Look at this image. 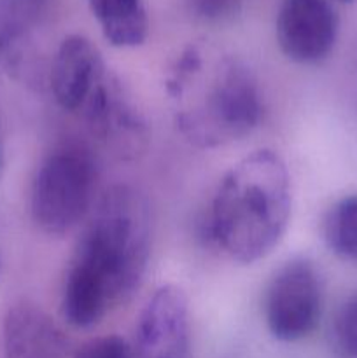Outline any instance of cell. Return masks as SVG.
Wrapping results in <instances>:
<instances>
[{"mask_svg": "<svg viewBox=\"0 0 357 358\" xmlns=\"http://www.w3.org/2000/svg\"><path fill=\"white\" fill-rule=\"evenodd\" d=\"M150 217L146 198L130 185H114L94 206L70 261L62 315L86 329L126 304L146 273Z\"/></svg>", "mask_w": 357, "mask_h": 358, "instance_id": "6da1fadb", "label": "cell"}, {"mask_svg": "<svg viewBox=\"0 0 357 358\" xmlns=\"http://www.w3.org/2000/svg\"><path fill=\"white\" fill-rule=\"evenodd\" d=\"M174 121L200 149H216L251 135L262 121L265 103L258 79L234 56H205L188 45L167 79Z\"/></svg>", "mask_w": 357, "mask_h": 358, "instance_id": "7a4b0ae2", "label": "cell"}, {"mask_svg": "<svg viewBox=\"0 0 357 358\" xmlns=\"http://www.w3.org/2000/svg\"><path fill=\"white\" fill-rule=\"evenodd\" d=\"M289 217V171L279 154L261 149L223 177L210 208L209 233L233 261L252 264L280 243Z\"/></svg>", "mask_w": 357, "mask_h": 358, "instance_id": "3957f363", "label": "cell"}, {"mask_svg": "<svg viewBox=\"0 0 357 358\" xmlns=\"http://www.w3.org/2000/svg\"><path fill=\"white\" fill-rule=\"evenodd\" d=\"M97 166L80 147H59L42 161L31 185L30 208L35 224L48 234H65L93 205Z\"/></svg>", "mask_w": 357, "mask_h": 358, "instance_id": "277c9868", "label": "cell"}, {"mask_svg": "<svg viewBox=\"0 0 357 358\" xmlns=\"http://www.w3.org/2000/svg\"><path fill=\"white\" fill-rule=\"evenodd\" d=\"M324 306L322 280L314 262L293 259L270 282L265 294V320L279 341L294 343L317 329Z\"/></svg>", "mask_w": 357, "mask_h": 358, "instance_id": "5b68a950", "label": "cell"}, {"mask_svg": "<svg viewBox=\"0 0 357 358\" xmlns=\"http://www.w3.org/2000/svg\"><path fill=\"white\" fill-rule=\"evenodd\" d=\"M130 350L132 358H191L188 297L178 287L163 285L147 299Z\"/></svg>", "mask_w": 357, "mask_h": 358, "instance_id": "8992f818", "label": "cell"}, {"mask_svg": "<svg viewBox=\"0 0 357 358\" xmlns=\"http://www.w3.org/2000/svg\"><path fill=\"white\" fill-rule=\"evenodd\" d=\"M88 128L119 157H136L149 142V128L118 77L107 73L80 110Z\"/></svg>", "mask_w": 357, "mask_h": 358, "instance_id": "52a82bcc", "label": "cell"}, {"mask_svg": "<svg viewBox=\"0 0 357 358\" xmlns=\"http://www.w3.org/2000/svg\"><path fill=\"white\" fill-rule=\"evenodd\" d=\"M338 16L329 0H282L276 14V42L296 63H317L335 48Z\"/></svg>", "mask_w": 357, "mask_h": 358, "instance_id": "ba28073f", "label": "cell"}, {"mask_svg": "<svg viewBox=\"0 0 357 358\" xmlns=\"http://www.w3.org/2000/svg\"><path fill=\"white\" fill-rule=\"evenodd\" d=\"M107 73L97 45L83 35H69L59 44L51 65L49 86L63 110L80 114Z\"/></svg>", "mask_w": 357, "mask_h": 358, "instance_id": "9c48e42d", "label": "cell"}, {"mask_svg": "<svg viewBox=\"0 0 357 358\" xmlns=\"http://www.w3.org/2000/svg\"><path fill=\"white\" fill-rule=\"evenodd\" d=\"M6 358H70L62 329L31 303H18L4 320Z\"/></svg>", "mask_w": 357, "mask_h": 358, "instance_id": "30bf717a", "label": "cell"}, {"mask_svg": "<svg viewBox=\"0 0 357 358\" xmlns=\"http://www.w3.org/2000/svg\"><path fill=\"white\" fill-rule=\"evenodd\" d=\"M104 37L115 48H136L149 35L144 0H88Z\"/></svg>", "mask_w": 357, "mask_h": 358, "instance_id": "8fae6325", "label": "cell"}, {"mask_svg": "<svg viewBox=\"0 0 357 358\" xmlns=\"http://www.w3.org/2000/svg\"><path fill=\"white\" fill-rule=\"evenodd\" d=\"M322 233L335 254L357 261V196H346L331 206Z\"/></svg>", "mask_w": 357, "mask_h": 358, "instance_id": "7c38bea8", "label": "cell"}, {"mask_svg": "<svg viewBox=\"0 0 357 358\" xmlns=\"http://www.w3.org/2000/svg\"><path fill=\"white\" fill-rule=\"evenodd\" d=\"M332 345L342 358H357V296L350 297L336 313Z\"/></svg>", "mask_w": 357, "mask_h": 358, "instance_id": "4fadbf2b", "label": "cell"}, {"mask_svg": "<svg viewBox=\"0 0 357 358\" xmlns=\"http://www.w3.org/2000/svg\"><path fill=\"white\" fill-rule=\"evenodd\" d=\"M72 358H132V350L121 336L108 334L84 343Z\"/></svg>", "mask_w": 357, "mask_h": 358, "instance_id": "5bb4252c", "label": "cell"}, {"mask_svg": "<svg viewBox=\"0 0 357 358\" xmlns=\"http://www.w3.org/2000/svg\"><path fill=\"white\" fill-rule=\"evenodd\" d=\"M192 14L202 21L220 23L231 20L240 9V0H189Z\"/></svg>", "mask_w": 357, "mask_h": 358, "instance_id": "9a60e30c", "label": "cell"}, {"mask_svg": "<svg viewBox=\"0 0 357 358\" xmlns=\"http://www.w3.org/2000/svg\"><path fill=\"white\" fill-rule=\"evenodd\" d=\"M2 168H4V156H2V147H0V173H2Z\"/></svg>", "mask_w": 357, "mask_h": 358, "instance_id": "2e32d148", "label": "cell"}, {"mask_svg": "<svg viewBox=\"0 0 357 358\" xmlns=\"http://www.w3.org/2000/svg\"><path fill=\"white\" fill-rule=\"evenodd\" d=\"M338 2H352V0H338Z\"/></svg>", "mask_w": 357, "mask_h": 358, "instance_id": "e0dca14e", "label": "cell"}]
</instances>
